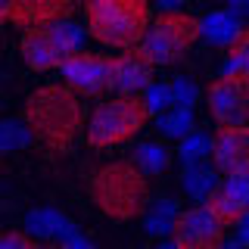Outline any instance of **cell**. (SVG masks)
<instances>
[{
  "label": "cell",
  "instance_id": "6da1fadb",
  "mask_svg": "<svg viewBox=\"0 0 249 249\" xmlns=\"http://www.w3.org/2000/svg\"><path fill=\"white\" fill-rule=\"evenodd\" d=\"M22 119H25L31 137L56 156H62L75 143L78 131L88 128L84 124V103L69 84L37 88L22 109Z\"/></svg>",
  "mask_w": 249,
  "mask_h": 249
},
{
  "label": "cell",
  "instance_id": "7a4b0ae2",
  "mask_svg": "<svg viewBox=\"0 0 249 249\" xmlns=\"http://www.w3.org/2000/svg\"><path fill=\"white\" fill-rule=\"evenodd\" d=\"M90 199L112 221H134L150 206V184L131 159H119L93 171Z\"/></svg>",
  "mask_w": 249,
  "mask_h": 249
},
{
  "label": "cell",
  "instance_id": "3957f363",
  "mask_svg": "<svg viewBox=\"0 0 249 249\" xmlns=\"http://www.w3.org/2000/svg\"><path fill=\"white\" fill-rule=\"evenodd\" d=\"M84 19L93 41L115 50H134L150 31V6L143 0H90L84 6Z\"/></svg>",
  "mask_w": 249,
  "mask_h": 249
},
{
  "label": "cell",
  "instance_id": "277c9868",
  "mask_svg": "<svg viewBox=\"0 0 249 249\" xmlns=\"http://www.w3.org/2000/svg\"><path fill=\"white\" fill-rule=\"evenodd\" d=\"M150 106L143 97H119L106 100L90 112L88 119V143L93 150H106V146H119L131 140L150 122Z\"/></svg>",
  "mask_w": 249,
  "mask_h": 249
},
{
  "label": "cell",
  "instance_id": "5b68a950",
  "mask_svg": "<svg viewBox=\"0 0 249 249\" xmlns=\"http://www.w3.org/2000/svg\"><path fill=\"white\" fill-rule=\"evenodd\" d=\"M202 35V22L190 13H162L153 19L150 31H146L140 50L146 53V59L153 66H175L187 56L196 37Z\"/></svg>",
  "mask_w": 249,
  "mask_h": 249
},
{
  "label": "cell",
  "instance_id": "8992f818",
  "mask_svg": "<svg viewBox=\"0 0 249 249\" xmlns=\"http://www.w3.org/2000/svg\"><path fill=\"white\" fill-rule=\"evenodd\" d=\"M19 50H22V59L28 62V69H35V72L62 69L75 53H81V28L66 19L50 28L22 31Z\"/></svg>",
  "mask_w": 249,
  "mask_h": 249
},
{
  "label": "cell",
  "instance_id": "52a82bcc",
  "mask_svg": "<svg viewBox=\"0 0 249 249\" xmlns=\"http://www.w3.org/2000/svg\"><path fill=\"white\" fill-rule=\"evenodd\" d=\"M206 103L218 128H237L249 124V78L224 72L206 90Z\"/></svg>",
  "mask_w": 249,
  "mask_h": 249
},
{
  "label": "cell",
  "instance_id": "ba28073f",
  "mask_svg": "<svg viewBox=\"0 0 249 249\" xmlns=\"http://www.w3.org/2000/svg\"><path fill=\"white\" fill-rule=\"evenodd\" d=\"M59 72L78 97H103L106 90H112V56H103V53L81 50Z\"/></svg>",
  "mask_w": 249,
  "mask_h": 249
},
{
  "label": "cell",
  "instance_id": "9c48e42d",
  "mask_svg": "<svg viewBox=\"0 0 249 249\" xmlns=\"http://www.w3.org/2000/svg\"><path fill=\"white\" fill-rule=\"evenodd\" d=\"M224 224L206 206L184 209L171 231V243L178 249H224Z\"/></svg>",
  "mask_w": 249,
  "mask_h": 249
},
{
  "label": "cell",
  "instance_id": "30bf717a",
  "mask_svg": "<svg viewBox=\"0 0 249 249\" xmlns=\"http://www.w3.org/2000/svg\"><path fill=\"white\" fill-rule=\"evenodd\" d=\"M212 162L215 171L224 178H249V124L215 131Z\"/></svg>",
  "mask_w": 249,
  "mask_h": 249
},
{
  "label": "cell",
  "instance_id": "8fae6325",
  "mask_svg": "<svg viewBox=\"0 0 249 249\" xmlns=\"http://www.w3.org/2000/svg\"><path fill=\"white\" fill-rule=\"evenodd\" d=\"M75 13V3L69 0H16V3H3L0 16L13 25H22L25 31L31 28H50L66 22Z\"/></svg>",
  "mask_w": 249,
  "mask_h": 249
},
{
  "label": "cell",
  "instance_id": "7c38bea8",
  "mask_svg": "<svg viewBox=\"0 0 249 249\" xmlns=\"http://www.w3.org/2000/svg\"><path fill=\"white\" fill-rule=\"evenodd\" d=\"M153 62L146 59V53L134 47L124 50L112 59V90L119 97H140L153 88Z\"/></svg>",
  "mask_w": 249,
  "mask_h": 249
},
{
  "label": "cell",
  "instance_id": "4fadbf2b",
  "mask_svg": "<svg viewBox=\"0 0 249 249\" xmlns=\"http://www.w3.org/2000/svg\"><path fill=\"white\" fill-rule=\"evenodd\" d=\"M206 209L224 228L243 224V218L249 215V178H224L218 184V190L209 196Z\"/></svg>",
  "mask_w": 249,
  "mask_h": 249
},
{
  "label": "cell",
  "instance_id": "5bb4252c",
  "mask_svg": "<svg viewBox=\"0 0 249 249\" xmlns=\"http://www.w3.org/2000/svg\"><path fill=\"white\" fill-rule=\"evenodd\" d=\"M243 31H246V25L231 10L209 13L206 19H202V35H206L212 44H218V47H231L240 35H243Z\"/></svg>",
  "mask_w": 249,
  "mask_h": 249
},
{
  "label": "cell",
  "instance_id": "9a60e30c",
  "mask_svg": "<svg viewBox=\"0 0 249 249\" xmlns=\"http://www.w3.org/2000/svg\"><path fill=\"white\" fill-rule=\"evenodd\" d=\"M28 231L37 233V237H47V240H69L75 237V224L69 221L66 215H59L56 209H37V212L28 215Z\"/></svg>",
  "mask_w": 249,
  "mask_h": 249
},
{
  "label": "cell",
  "instance_id": "2e32d148",
  "mask_svg": "<svg viewBox=\"0 0 249 249\" xmlns=\"http://www.w3.org/2000/svg\"><path fill=\"white\" fill-rule=\"evenodd\" d=\"M218 171L215 168H209V165H187V171H184V190L190 193L193 199H206L209 202V196L218 190Z\"/></svg>",
  "mask_w": 249,
  "mask_h": 249
},
{
  "label": "cell",
  "instance_id": "e0dca14e",
  "mask_svg": "<svg viewBox=\"0 0 249 249\" xmlns=\"http://www.w3.org/2000/svg\"><path fill=\"white\" fill-rule=\"evenodd\" d=\"M156 124H159L162 134H168V137H175V140H187V137L193 134V112H190V109H184V106H175L171 112L159 115Z\"/></svg>",
  "mask_w": 249,
  "mask_h": 249
},
{
  "label": "cell",
  "instance_id": "ac0fdd59",
  "mask_svg": "<svg viewBox=\"0 0 249 249\" xmlns=\"http://www.w3.org/2000/svg\"><path fill=\"white\" fill-rule=\"evenodd\" d=\"M168 159H171V156H168L165 146H162V143H153V140H150V143H140V146H137V150H134V159H131V162H134V165L143 171V175H159V171L168 165Z\"/></svg>",
  "mask_w": 249,
  "mask_h": 249
},
{
  "label": "cell",
  "instance_id": "d6986e66",
  "mask_svg": "<svg viewBox=\"0 0 249 249\" xmlns=\"http://www.w3.org/2000/svg\"><path fill=\"white\" fill-rule=\"evenodd\" d=\"M178 206L171 199H162L156 202V206H150V215H146V233H153V237H159V233L165 231H175V221H178Z\"/></svg>",
  "mask_w": 249,
  "mask_h": 249
},
{
  "label": "cell",
  "instance_id": "ffe728a7",
  "mask_svg": "<svg viewBox=\"0 0 249 249\" xmlns=\"http://www.w3.org/2000/svg\"><path fill=\"white\" fill-rule=\"evenodd\" d=\"M224 72L249 78V28L228 47V69H224Z\"/></svg>",
  "mask_w": 249,
  "mask_h": 249
},
{
  "label": "cell",
  "instance_id": "44dd1931",
  "mask_svg": "<svg viewBox=\"0 0 249 249\" xmlns=\"http://www.w3.org/2000/svg\"><path fill=\"white\" fill-rule=\"evenodd\" d=\"M202 156H212V137H206L202 131H193L187 140H181V159L187 165H199Z\"/></svg>",
  "mask_w": 249,
  "mask_h": 249
},
{
  "label": "cell",
  "instance_id": "7402d4cb",
  "mask_svg": "<svg viewBox=\"0 0 249 249\" xmlns=\"http://www.w3.org/2000/svg\"><path fill=\"white\" fill-rule=\"evenodd\" d=\"M143 100H146V106H150L153 115H165V112H171V109L178 106L175 88H171V84H153V88L143 93Z\"/></svg>",
  "mask_w": 249,
  "mask_h": 249
},
{
  "label": "cell",
  "instance_id": "603a6c76",
  "mask_svg": "<svg viewBox=\"0 0 249 249\" xmlns=\"http://www.w3.org/2000/svg\"><path fill=\"white\" fill-rule=\"evenodd\" d=\"M28 137H31V131H28V124H22V122H3V128H0V146H3L6 153L10 150H22V146L28 143Z\"/></svg>",
  "mask_w": 249,
  "mask_h": 249
},
{
  "label": "cell",
  "instance_id": "cb8c5ba5",
  "mask_svg": "<svg viewBox=\"0 0 249 249\" xmlns=\"http://www.w3.org/2000/svg\"><path fill=\"white\" fill-rule=\"evenodd\" d=\"M171 88H175V100H178V106H184V109H190V106H193V100L199 97L196 88H193L190 81H184V78H178Z\"/></svg>",
  "mask_w": 249,
  "mask_h": 249
},
{
  "label": "cell",
  "instance_id": "d4e9b609",
  "mask_svg": "<svg viewBox=\"0 0 249 249\" xmlns=\"http://www.w3.org/2000/svg\"><path fill=\"white\" fill-rule=\"evenodd\" d=\"M0 249H37V243L22 231H10L3 237V243H0Z\"/></svg>",
  "mask_w": 249,
  "mask_h": 249
},
{
  "label": "cell",
  "instance_id": "484cf974",
  "mask_svg": "<svg viewBox=\"0 0 249 249\" xmlns=\"http://www.w3.org/2000/svg\"><path fill=\"white\" fill-rule=\"evenodd\" d=\"M62 249H97V246H93L88 237H81V233H75V237H69L66 243H62Z\"/></svg>",
  "mask_w": 249,
  "mask_h": 249
},
{
  "label": "cell",
  "instance_id": "4316f807",
  "mask_svg": "<svg viewBox=\"0 0 249 249\" xmlns=\"http://www.w3.org/2000/svg\"><path fill=\"white\" fill-rule=\"evenodd\" d=\"M153 249H178L175 243H159V246H153Z\"/></svg>",
  "mask_w": 249,
  "mask_h": 249
},
{
  "label": "cell",
  "instance_id": "83f0119b",
  "mask_svg": "<svg viewBox=\"0 0 249 249\" xmlns=\"http://www.w3.org/2000/svg\"><path fill=\"white\" fill-rule=\"evenodd\" d=\"M37 249H62V246H56V243H44V246H37Z\"/></svg>",
  "mask_w": 249,
  "mask_h": 249
},
{
  "label": "cell",
  "instance_id": "f1b7e54d",
  "mask_svg": "<svg viewBox=\"0 0 249 249\" xmlns=\"http://www.w3.org/2000/svg\"><path fill=\"white\" fill-rule=\"evenodd\" d=\"M228 249H240V243H233V246H228Z\"/></svg>",
  "mask_w": 249,
  "mask_h": 249
}]
</instances>
